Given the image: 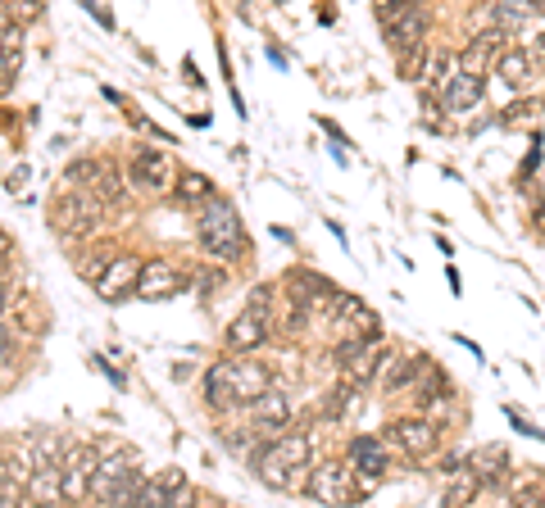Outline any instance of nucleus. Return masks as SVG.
Wrapping results in <instances>:
<instances>
[{"instance_id": "obj_1", "label": "nucleus", "mask_w": 545, "mask_h": 508, "mask_svg": "<svg viewBox=\"0 0 545 508\" xmlns=\"http://www.w3.org/2000/svg\"><path fill=\"white\" fill-rule=\"evenodd\" d=\"M309 454H314L309 431H282V436H268L250 450V468H255V477L273 490H305Z\"/></svg>"}, {"instance_id": "obj_2", "label": "nucleus", "mask_w": 545, "mask_h": 508, "mask_svg": "<svg viewBox=\"0 0 545 508\" xmlns=\"http://www.w3.org/2000/svg\"><path fill=\"white\" fill-rule=\"evenodd\" d=\"M196 236L218 264H237V259H246L250 254V236H246V227H241V214L223 196H214L209 205H200Z\"/></svg>"}, {"instance_id": "obj_3", "label": "nucleus", "mask_w": 545, "mask_h": 508, "mask_svg": "<svg viewBox=\"0 0 545 508\" xmlns=\"http://www.w3.org/2000/svg\"><path fill=\"white\" fill-rule=\"evenodd\" d=\"M141 468H137V454H123V450H109V459H100L96 468V486H91V499L100 504H132V495L141 490Z\"/></svg>"}, {"instance_id": "obj_4", "label": "nucleus", "mask_w": 545, "mask_h": 508, "mask_svg": "<svg viewBox=\"0 0 545 508\" xmlns=\"http://www.w3.org/2000/svg\"><path fill=\"white\" fill-rule=\"evenodd\" d=\"M100 205L105 200L96 196V191H64L55 205H50V227L64 236H91L100 227Z\"/></svg>"}, {"instance_id": "obj_5", "label": "nucleus", "mask_w": 545, "mask_h": 508, "mask_svg": "<svg viewBox=\"0 0 545 508\" xmlns=\"http://www.w3.org/2000/svg\"><path fill=\"white\" fill-rule=\"evenodd\" d=\"M391 445L405 450L409 459H427V454H436V445H441V427H436V418H427V413L400 418V422H391Z\"/></svg>"}, {"instance_id": "obj_6", "label": "nucleus", "mask_w": 545, "mask_h": 508, "mask_svg": "<svg viewBox=\"0 0 545 508\" xmlns=\"http://www.w3.org/2000/svg\"><path fill=\"white\" fill-rule=\"evenodd\" d=\"M191 481H187V472L182 468H164L159 477H150V481H141V490L132 495V504L137 508H155V504H191Z\"/></svg>"}, {"instance_id": "obj_7", "label": "nucleus", "mask_w": 545, "mask_h": 508, "mask_svg": "<svg viewBox=\"0 0 545 508\" xmlns=\"http://www.w3.org/2000/svg\"><path fill=\"white\" fill-rule=\"evenodd\" d=\"M282 291H287V300L309 304L314 313H327V304L337 300L341 286H332V277H323V273H309V268H291V273L282 277Z\"/></svg>"}, {"instance_id": "obj_8", "label": "nucleus", "mask_w": 545, "mask_h": 508, "mask_svg": "<svg viewBox=\"0 0 545 508\" xmlns=\"http://www.w3.org/2000/svg\"><path fill=\"white\" fill-rule=\"evenodd\" d=\"M96 468H100L96 445H69V454H64V495L60 499H91Z\"/></svg>"}, {"instance_id": "obj_9", "label": "nucleus", "mask_w": 545, "mask_h": 508, "mask_svg": "<svg viewBox=\"0 0 545 508\" xmlns=\"http://www.w3.org/2000/svg\"><path fill=\"white\" fill-rule=\"evenodd\" d=\"M273 313H264V309H241L237 318L228 323V350L232 354H255V350H264V341H268V332H273Z\"/></svg>"}, {"instance_id": "obj_10", "label": "nucleus", "mask_w": 545, "mask_h": 508, "mask_svg": "<svg viewBox=\"0 0 545 508\" xmlns=\"http://www.w3.org/2000/svg\"><path fill=\"white\" fill-rule=\"evenodd\" d=\"M305 495L314 504H346L350 499V468L346 463H314L305 481Z\"/></svg>"}, {"instance_id": "obj_11", "label": "nucleus", "mask_w": 545, "mask_h": 508, "mask_svg": "<svg viewBox=\"0 0 545 508\" xmlns=\"http://www.w3.org/2000/svg\"><path fill=\"white\" fill-rule=\"evenodd\" d=\"M205 404L214 413H228V409H237L241 404V391H237V359H218V363H209L205 368Z\"/></svg>"}, {"instance_id": "obj_12", "label": "nucleus", "mask_w": 545, "mask_h": 508, "mask_svg": "<svg viewBox=\"0 0 545 508\" xmlns=\"http://www.w3.org/2000/svg\"><path fill=\"white\" fill-rule=\"evenodd\" d=\"M141 259L137 254H114V264L105 268V277L96 282V295L105 304H119L123 295H137V282H141Z\"/></svg>"}, {"instance_id": "obj_13", "label": "nucleus", "mask_w": 545, "mask_h": 508, "mask_svg": "<svg viewBox=\"0 0 545 508\" xmlns=\"http://www.w3.org/2000/svg\"><path fill=\"white\" fill-rule=\"evenodd\" d=\"M246 413H250V427L264 431V436H273V431H287V422H291V400L278 391V386H268L264 395H255V400L246 404Z\"/></svg>"}, {"instance_id": "obj_14", "label": "nucleus", "mask_w": 545, "mask_h": 508, "mask_svg": "<svg viewBox=\"0 0 545 508\" xmlns=\"http://www.w3.org/2000/svg\"><path fill=\"white\" fill-rule=\"evenodd\" d=\"M500 55H505V32H500V28L477 32V37L464 46V55H459V69H468V73H477V78H486V69H496Z\"/></svg>"}, {"instance_id": "obj_15", "label": "nucleus", "mask_w": 545, "mask_h": 508, "mask_svg": "<svg viewBox=\"0 0 545 508\" xmlns=\"http://www.w3.org/2000/svg\"><path fill=\"white\" fill-rule=\"evenodd\" d=\"M132 177H137L146 191H164V186L178 182V173H173L169 155H164V150H150V146L132 150Z\"/></svg>"}, {"instance_id": "obj_16", "label": "nucleus", "mask_w": 545, "mask_h": 508, "mask_svg": "<svg viewBox=\"0 0 545 508\" xmlns=\"http://www.w3.org/2000/svg\"><path fill=\"white\" fill-rule=\"evenodd\" d=\"M350 468H355L364 481H382L391 468L387 445H382L377 436H350Z\"/></svg>"}, {"instance_id": "obj_17", "label": "nucleus", "mask_w": 545, "mask_h": 508, "mask_svg": "<svg viewBox=\"0 0 545 508\" xmlns=\"http://www.w3.org/2000/svg\"><path fill=\"white\" fill-rule=\"evenodd\" d=\"M482 91H486V78H477V73H468V69H455L446 78V87H441V105H446L450 114H464V109L482 105Z\"/></svg>"}, {"instance_id": "obj_18", "label": "nucleus", "mask_w": 545, "mask_h": 508, "mask_svg": "<svg viewBox=\"0 0 545 508\" xmlns=\"http://www.w3.org/2000/svg\"><path fill=\"white\" fill-rule=\"evenodd\" d=\"M387 28V46L396 50L400 59L405 55H418V46H423V37H427V19L418 10H409V14H400L396 23H382Z\"/></svg>"}, {"instance_id": "obj_19", "label": "nucleus", "mask_w": 545, "mask_h": 508, "mask_svg": "<svg viewBox=\"0 0 545 508\" xmlns=\"http://www.w3.org/2000/svg\"><path fill=\"white\" fill-rule=\"evenodd\" d=\"M468 468L477 472L482 486H509V477H514V472H509V450L505 445H482V450L468 459Z\"/></svg>"}, {"instance_id": "obj_20", "label": "nucleus", "mask_w": 545, "mask_h": 508, "mask_svg": "<svg viewBox=\"0 0 545 508\" xmlns=\"http://www.w3.org/2000/svg\"><path fill=\"white\" fill-rule=\"evenodd\" d=\"M173 291H178V273H173V264H164V259H150V264L141 268L137 295H141V300H169Z\"/></svg>"}, {"instance_id": "obj_21", "label": "nucleus", "mask_w": 545, "mask_h": 508, "mask_svg": "<svg viewBox=\"0 0 545 508\" xmlns=\"http://www.w3.org/2000/svg\"><path fill=\"white\" fill-rule=\"evenodd\" d=\"M536 10H541L536 0H496V5H491V28H500V32H518L527 19H532Z\"/></svg>"}, {"instance_id": "obj_22", "label": "nucleus", "mask_w": 545, "mask_h": 508, "mask_svg": "<svg viewBox=\"0 0 545 508\" xmlns=\"http://www.w3.org/2000/svg\"><path fill=\"white\" fill-rule=\"evenodd\" d=\"M237 391H241V404H250L255 395L268 391V368H264V363L241 354V359H237Z\"/></svg>"}, {"instance_id": "obj_23", "label": "nucleus", "mask_w": 545, "mask_h": 508, "mask_svg": "<svg viewBox=\"0 0 545 508\" xmlns=\"http://www.w3.org/2000/svg\"><path fill=\"white\" fill-rule=\"evenodd\" d=\"M173 196L182 200V205H209L214 200V182H209L205 173H178V182H173Z\"/></svg>"}, {"instance_id": "obj_24", "label": "nucleus", "mask_w": 545, "mask_h": 508, "mask_svg": "<svg viewBox=\"0 0 545 508\" xmlns=\"http://www.w3.org/2000/svg\"><path fill=\"white\" fill-rule=\"evenodd\" d=\"M496 69L509 87H527V78H532V55H527V50H505Z\"/></svg>"}, {"instance_id": "obj_25", "label": "nucleus", "mask_w": 545, "mask_h": 508, "mask_svg": "<svg viewBox=\"0 0 545 508\" xmlns=\"http://www.w3.org/2000/svg\"><path fill=\"white\" fill-rule=\"evenodd\" d=\"M355 409H359V381L327 391V418H350Z\"/></svg>"}, {"instance_id": "obj_26", "label": "nucleus", "mask_w": 545, "mask_h": 508, "mask_svg": "<svg viewBox=\"0 0 545 508\" xmlns=\"http://www.w3.org/2000/svg\"><path fill=\"white\" fill-rule=\"evenodd\" d=\"M455 69H459V59H450L446 50H436L432 59H423V73H418V78H423L427 87H446V78H450Z\"/></svg>"}, {"instance_id": "obj_27", "label": "nucleus", "mask_w": 545, "mask_h": 508, "mask_svg": "<svg viewBox=\"0 0 545 508\" xmlns=\"http://www.w3.org/2000/svg\"><path fill=\"white\" fill-rule=\"evenodd\" d=\"M105 205H119L123 196H128V182L119 177V168H100V177H96V186H91Z\"/></svg>"}, {"instance_id": "obj_28", "label": "nucleus", "mask_w": 545, "mask_h": 508, "mask_svg": "<svg viewBox=\"0 0 545 508\" xmlns=\"http://www.w3.org/2000/svg\"><path fill=\"white\" fill-rule=\"evenodd\" d=\"M100 168H105V164H96V159H73V164L64 168V177H69L73 186H96Z\"/></svg>"}, {"instance_id": "obj_29", "label": "nucleus", "mask_w": 545, "mask_h": 508, "mask_svg": "<svg viewBox=\"0 0 545 508\" xmlns=\"http://www.w3.org/2000/svg\"><path fill=\"white\" fill-rule=\"evenodd\" d=\"M246 304H250V309H264V313H273V304H278V286H273V282H259L255 291L246 295Z\"/></svg>"}, {"instance_id": "obj_30", "label": "nucleus", "mask_w": 545, "mask_h": 508, "mask_svg": "<svg viewBox=\"0 0 545 508\" xmlns=\"http://www.w3.org/2000/svg\"><path fill=\"white\" fill-rule=\"evenodd\" d=\"M14 78H19V55H14V46H5V78H0V87H5V96L14 91Z\"/></svg>"}, {"instance_id": "obj_31", "label": "nucleus", "mask_w": 545, "mask_h": 508, "mask_svg": "<svg viewBox=\"0 0 545 508\" xmlns=\"http://www.w3.org/2000/svg\"><path fill=\"white\" fill-rule=\"evenodd\" d=\"M218 282H223L218 273H205V277H196V291H200V295H214V291H218Z\"/></svg>"}, {"instance_id": "obj_32", "label": "nucleus", "mask_w": 545, "mask_h": 508, "mask_svg": "<svg viewBox=\"0 0 545 508\" xmlns=\"http://www.w3.org/2000/svg\"><path fill=\"white\" fill-rule=\"evenodd\" d=\"M536 227L545 232V205H536Z\"/></svg>"}, {"instance_id": "obj_33", "label": "nucleus", "mask_w": 545, "mask_h": 508, "mask_svg": "<svg viewBox=\"0 0 545 508\" xmlns=\"http://www.w3.org/2000/svg\"><path fill=\"white\" fill-rule=\"evenodd\" d=\"M536 5H541V10H545V0H536Z\"/></svg>"}, {"instance_id": "obj_34", "label": "nucleus", "mask_w": 545, "mask_h": 508, "mask_svg": "<svg viewBox=\"0 0 545 508\" xmlns=\"http://www.w3.org/2000/svg\"><path fill=\"white\" fill-rule=\"evenodd\" d=\"M541 50H545V37H541Z\"/></svg>"}]
</instances>
